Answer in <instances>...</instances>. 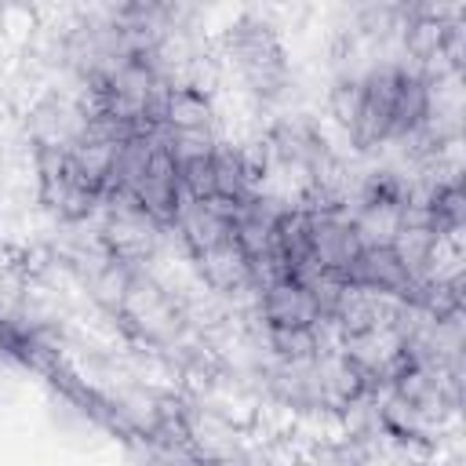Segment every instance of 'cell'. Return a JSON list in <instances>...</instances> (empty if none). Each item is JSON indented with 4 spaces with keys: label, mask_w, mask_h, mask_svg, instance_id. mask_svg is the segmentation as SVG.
<instances>
[{
    "label": "cell",
    "mask_w": 466,
    "mask_h": 466,
    "mask_svg": "<svg viewBox=\"0 0 466 466\" xmlns=\"http://www.w3.org/2000/svg\"><path fill=\"white\" fill-rule=\"evenodd\" d=\"M426 106H430L426 87L400 69L368 73L339 91V116L360 142L408 135L411 127L422 124Z\"/></svg>",
    "instance_id": "6da1fadb"
},
{
    "label": "cell",
    "mask_w": 466,
    "mask_h": 466,
    "mask_svg": "<svg viewBox=\"0 0 466 466\" xmlns=\"http://www.w3.org/2000/svg\"><path fill=\"white\" fill-rule=\"evenodd\" d=\"M233 44H237V58H240L244 73L251 76V84L258 91H277V84L284 76V58H280L273 33H266V25L240 22L233 33Z\"/></svg>",
    "instance_id": "7a4b0ae2"
}]
</instances>
